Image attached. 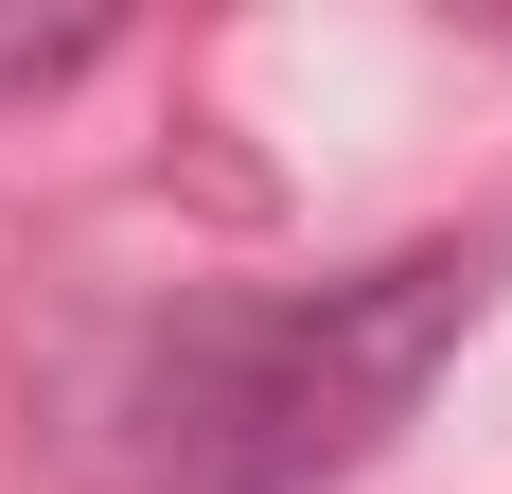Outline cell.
Returning a JSON list of instances; mask_svg holds the SVG:
<instances>
[{"mask_svg":"<svg viewBox=\"0 0 512 494\" xmlns=\"http://www.w3.org/2000/svg\"><path fill=\"white\" fill-rule=\"evenodd\" d=\"M477 300H495V247H407V265H354L301 300H212L142 353L124 442L177 494H318L424 406V371L477 336Z\"/></svg>","mask_w":512,"mask_h":494,"instance_id":"1","label":"cell"},{"mask_svg":"<svg viewBox=\"0 0 512 494\" xmlns=\"http://www.w3.org/2000/svg\"><path fill=\"white\" fill-rule=\"evenodd\" d=\"M53 71H89V18H36V36H0V89H53Z\"/></svg>","mask_w":512,"mask_h":494,"instance_id":"2","label":"cell"}]
</instances>
